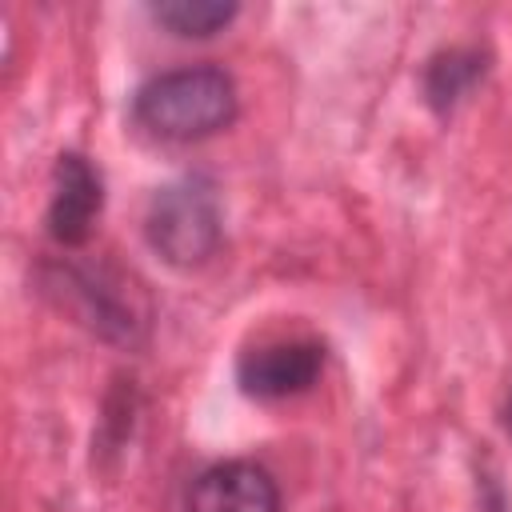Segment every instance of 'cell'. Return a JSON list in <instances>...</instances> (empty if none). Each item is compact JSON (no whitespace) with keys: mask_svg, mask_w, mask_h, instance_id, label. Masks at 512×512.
Returning a JSON list of instances; mask_svg holds the SVG:
<instances>
[{"mask_svg":"<svg viewBox=\"0 0 512 512\" xmlns=\"http://www.w3.org/2000/svg\"><path fill=\"white\" fill-rule=\"evenodd\" d=\"M132 120L156 140H204L236 120V84L216 64H188L144 80L132 96Z\"/></svg>","mask_w":512,"mask_h":512,"instance_id":"6da1fadb","label":"cell"},{"mask_svg":"<svg viewBox=\"0 0 512 512\" xmlns=\"http://www.w3.org/2000/svg\"><path fill=\"white\" fill-rule=\"evenodd\" d=\"M44 292L68 316H76V324H84L92 336L108 344L136 348L148 340L152 328L148 292L132 276L108 264H52L44 272Z\"/></svg>","mask_w":512,"mask_h":512,"instance_id":"7a4b0ae2","label":"cell"},{"mask_svg":"<svg viewBox=\"0 0 512 512\" xmlns=\"http://www.w3.org/2000/svg\"><path fill=\"white\" fill-rule=\"evenodd\" d=\"M144 240L168 268H200L224 240L220 196L204 176H180L152 192L144 212Z\"/></svg>","mask_w":512,"mask_h":512,"instance_id":"3957f363","label":"cell"},{"mask_svg":"<svg viewBox=\"0 0 512 512\" xmlns=\"http://www.w3.org/2000/svg\"><path fill=\"white\" fill-rule=\"evenodd\" d=\"M324 372V348L308 336L264 340L240 352L236 384L252 400H288L308 392Z\"/></svg>","mask_w":512,"mask_h":512,"instance_id":"277c9868","label":"cell"},{"mask_svg":"<svg viewBox=\"0 0 512 512\" xmlns=\"http://www.w3.org/2000/svg\"><path fill=\"white\" fill-rule=\"evenodd\" d=\"M104 212V180L96 164L80 152H60L52 168V196H48V236L60 248L88 244L96 220Z\"/></svg>","mask_w":512,"mask_h":512,"instance_id":"5b68a950","label":"cell"},{"mask_svg":"<svg viewBox=\"0 0 512 512\" xmlns=\"http://www.w3.org/2000/svg\"><path fill=\"white\" fill-rule=\"evenodd\" d=\"M184 512H280V484L256 460H224L188 484Z\"/></svg>","mask_w":512,"mask_h":512,"instance_id":"8992f818","label":"cell"},{"mask_svg":"<svg viewBox=\"0 0 512 512\" xmlns=\"http://www.w3.org/2000/svg\"><path fill=\"white\" fill-rule=\"evenodd\" d=\"M484 76V56L476 48H448L424 68V100L436 112H452Z\"/></svg>","mask_w":512,"mask_h":512,"instance_id":"52a82bcc","label":"cell"},{"mask_svg":"<svg viewBox=\"0 0 512 512\" xmlns=\"http://www.w3.org/2000/svg\"><path fill=\"white\" fill-rule=\"evenodd\" d=\"M236 4L232 0H160L152 4V20L164 24L172 36H216L220 28H228L236 20Z\"/></svg>","mask_w":512,"mask_h":512,"instance_id":"ba28073f","label":"cell"},{"mask_svg":"<svg viewBox=\"0 0 512 512\" xmlns=\"http://www.w3.org/2000/svg\"><path fill=\"white\" fill-rule=\"evenodd\" d=\"M504 428H508V432H512V400H508V404H504Z\"/></svg>","mask_w":512,"mask_h":512,"instance_id":"9c48e42d","label":"cell"}]
</instances>
